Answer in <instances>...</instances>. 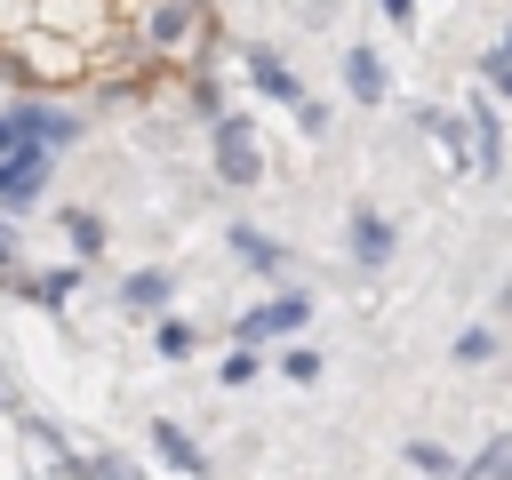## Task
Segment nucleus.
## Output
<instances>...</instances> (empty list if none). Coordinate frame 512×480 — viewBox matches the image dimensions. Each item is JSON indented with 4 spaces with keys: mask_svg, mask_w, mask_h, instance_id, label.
<instances>
[{
    "mask_svg": "<svg viewBox=\"0 0 512 480\" xmlns=\"http://www.w3.org/2000/svg\"><path fill=\"white\" fill-rule=\"evenodd\" d=\"M0 64L16 72V88H24L32 104H40V96H56V88H80V80L96 72V64H88L80 48H64L56 32H16V40L0 48Z\"/></svg>",
    "mask_w": 512,
    "mask_h": 480,
    "instance_id": "1",
    "label": "nucleus"
},
{
    "mask_svg": "<svg viewBox=\"0 0 512 480\" xmlns=\"http://www.w3.org/2000/svg\"><path fill=\"white\" fill-rule=\"evenodd\" d=\"M176 104L216 128V120H224V80H216V72H176Z\"/></svg>",
    "mask_w": 512,
    "mask_h": 480,
    "instance_id": "9",
    "label": "nucleus"
},
{
    "mask_svg": "<svg viewBox=\"0 0 512 480\" xmlns=\"http://www.w3.org/2000/svg\"><path fill=\"white\" fill-rule=\"evenodd\" d=\"M232 256L256 264V272H280V264H288V248H280L272 232H256V224H232Z\"/></svg>",
    "mask_w": 512,
    "mask_h": 480,
    "instance_id": "13",
    "label": "nucleus"
},
{
    "mask_svg": "<svg viewBox=\"0 0 512 480\" xmlns=\"http://www.w3.org/2000/svg\"><path fill=\"white\" fill-rule=\"evenodd\" d=\"M384 16L392 24H416V0H384Z\"/></svg>",
    "mask_w": 512,
    "mask_h": 480,
    "instance_id": "26",
    "label": "nucleus"
},
{
    "mask_svg": "<svg viewBox=\"0 0 512 480\" xmlns=\"http://www.w3.org/2000/svg\"><path fill=\"white\" fill-rule=\"evenodd\" d=\"M280 368H288V384H312V376H320V352H304V344H296Z\"/></svg>",
    "mask_w": 512,
    "mask_h": 480,
    "instance_id": "22",
    "label": "nucleus"
},
{
    "mask_svg": "<svg viewBox=\"0 0 512 480\" xmlns=\"http://www.w3.org/2000/svg\"><path fill=\"white\" fill-rule=\"evenodd\" d=\"M48 192V160L40 152H24V160H0V208L16 216V208H32Z\"/></svg>",
    "mask_w": 512,
    "mask_h": 480,
    "instance_id": "8",
    "label": "nucleus"
},
{
    "mask_svg": "<svg viewBox=\"0 0 512 480\" xmlns=\"http://www.w3.org/2000/svg\"><path fill=\"white\" fill-rule=\"evenodd\" d=\"M32 304H72L80 296V264H56V272H40V280H16Z\"/></svg>",
    "mask_w": 512,
    "mask_h": 480,
    "instance_id": "14",
    "label": "nucleus"
},
{
    "mask_svg": "<svg viewBox=\"0 0 512 480\" xmlns=\"http://www.w3.org/2000/svg\"><path fill=\"white\" fill-rule=\"evenodd\" d=\"M168 296H176L168 272H128V280H120V304H128V312H160V320H168Z\"/></svg>",
    "mask_w": 512,
    "mask_h": 480,
    "instance_id": "12",
    "label": "nucleus"
},
{
    "mask_svg": "<svg viewBox=\"0 0 512 480\" xmlns=\"http://www.w3.org/2000/svg\"><path fill=\"white\" fill-rule=\"evenodd\" d=\"M16 272H24V256H16V232L0 224V280H16Z\"/></svg>",
    "mask_w": 512,
    "mask_h": 480,
    "instance_id": "25",
    "label": "nucleus"
},
{
    "mask_svg": "<svg viewBox=\"0 0 512 480\" xmlns=\"http://www.w3.org/2000/svg\"><path fill=\"white\" fill-rule=\"evenodd\" d=\"M304 320H312V296L280 288V296H264V304H248V312L232 320V352H256L264 336H288V328H304Z\"/></svg>",
    "mask_w": 512,
    "mask_h": 480,
    "instance_id": "3",
    "label": "nucleus"
},
{
    "mask_svg": "<svg viewBox=\"0 0 512 480\" xmlns=\"http://www.w3.org/2000/svg\"><path fill=\"white\" fill-rule=\"evenodd\" d=\"M256 144H264V136H256L248 120H232V112L216 120V176H224L232 192H248V184L264 176V152H256Z\"/></svg>",
    "mask_w": 512,
    "mask_h": 480,
    "instance_id": "4",
    "label": "nucleus"
},
{
    "mask_svg": "<svg viewBox=\"0 0 512 480\" xmlns=\"http://www.w3.org/2000/svg\"><path fill=\"white\" fill-rule=\"evenodd\" d=\"M496 56H512V32H504V40H496Z\"/></svg>",
    "mask_w": 512,
    "mask_h": 480,
    "instance_id": "27",
    "label": "nucleus"
},
{
    "mask_svg": "<svg viewBox=\"0 0 512 480\" xmlns=\"http://www.w3.org/2000/svg\"><path fill=\"white\" fill-rule=\"evenodd\" d=\"M88 480H144V472L120 464V456H88Z\"/></svg>",
    "mask_w": 512,
    "mask_h": 480,
    "instance_id": "23",
    "label": "nucleus"
},
{
    "mask_svg": "<svg viewBox=\"0 0 512 480\" xmlns=\"http://www.w3.org/2000/svg\"><path fill=\"white\" fill-rule=\"evenodd\" d=\"M152 344H160V360H192V344H200V336H192V320H160V328H152Z\"/></svg>",
    "mask_w": 512,
    "mask_h": 480,
    "instance_id": "17",
    "label": "nucleus"
},
{
    "mask_svg": "<svg viewBox=\"0 0 512 480\" xmlns=\"http://www.w3.org/2000/svg\"><path fill=\"white\" fill-rule=\"evenodd\" d=\"M344 88L360 104H384V56L376 48H344Z\"/></svg>",
    "mask_w": 512,
    "mask_h": 480,
    "instance_id": "11",
    "label": "nucleus"
},
{
    "mask_svg": "<svg viewBox=\"0 0 512 480\" xmlns=\"http://www.w3.org/2000/svg\"><path fill=\"white\" fill-rule=\"evenodd\" d=\"M16 32H32V0H0V48H8Z\"/></svg>",
    "mask_w": 512,
    "mask_h": 480,
    "instance_id": "20",
    "label": "nucleus"
},
{
    "mask_svg": "<svg viewBox=\"0 0 512 480\" xmlns=\"http://www.w3.org/2000/svg\"><path fill=\"white\" fill-rule=\"evenodd\" d=\"M56 216H64L72 256H96V248H104V216H96V208H56Z\"/></svg>",
    "mask_w": 512,
    "mask_h": 480,
    "instance_id": "15",
    "label": "nucleus"
},
{
    "mask_svg": "<svg viewBox=\"0 0 512 480\" xmlns=\"http://www.w3.org/2000/svg\"><path fill=\"white\" fill-rule=\"evenodd\" d=\"M296 128H304V136H328V104L304 96V104H296Z\"/></svg>",
    "mask_w": 512,
    "mask_h": 480,
    "instance_id": "24",
    "label": "nucleus"
},
{
    "mask_svg": "<svg viewBox=\"0 0 512 480\" xmlns=\"http://www.w3.org/2000/svg\"><path fill=\"white\" fill-rule=\"evenodd\" d=\"M456 120H464V152H472V168H480V176H496V168H504V120H496V104H488V96H472Z\"/></svg>",
    "mask_w": 512,
    "mask_h": 480,
    "instance_id": "5",
    "label": "nucleus"
},
{
    "mask_svg": "<svg viewBox=\"0 0 512 480\" xmlns=\"http://www.w3.org/2000/svg\"><path fill=\"white\" fill-rule=\"evenodd\" d=\"M480 88H488V104H496V96L512 104V56H496V48H488V56H480Z\"/></svg>",
    "mask_w": 512,
    "mask_h": 480,
    "instance_id": "18",
    "label": "nucleus"
},
{
    "mask_svg": "<svg viewBox=\"0 0 512 480\" xmlns=\"http://www.w3.org/2000/svg\"><path fill=\"white\" fill-rule=\"evenodd\" d=\"M344 256H352L360 272H384V264H392V224H384L376 208H352V224H344Z\"/></svg>",
    "mask_w": 512,
    "mask_h": 480,
    "instance_id": "6",
    "label": "nucleus"
},
{
    "mask_svg": "<svg viewBox=\"0 0 512 480\" xmlns=\"http://www.w3.org/2000/svg\"><path fill=\"white\" fill-rule=\"evenodd\" d=\"M152 448H160V464H176V472H192V480L208 472V456H200V440H192L184 424H168V416L152 424Z\"/></svg>",
    "mask_w": 512,
    "mask_h": 480,
    "instance_id": "10",
    "label": "nucleus"
},
{
    "mask_svg": "<svg viewBox=\"0 0 512 480\" xmlns=\"http://www.w3.org/2000/svg\"><path fill=\"white\" fill-rule=\"evenodd\" d=\"M248 80H256V96H272V104H304V80H296V72H288V56H280V48H264V40L248 48Z\"/></svg>",
    "mask_w": 512,
    "mask_h": 480,
    "instance_id": "7",
    "label": "nucleus"
},
{
    "mask_svg": "<svg viewBox=\"0 0 512 480\" xmlns=\"http://www.w3.org/2000/svg\"><path fill=\"white\" fill-rule=\"evenodd\" d=\"M0 120H8V128H16V144H24V152H40V160H56L64 144H80V120H72L64 104H32V96H16Z\"/></svg>",
    "mask_w": 512,
    "mask_h": 480,
    "instance_id": "2",
    "label": "nucleus"
},
{
    "mask_svg": "<svg viewBox=\"0 0 512 480\" xmlns=\"http://www.w3.org/2000/svg\"><path fill=\"white\" fill-rule=\"evenodd\" d=\"M0 400H8V384H0Z\"/></svg>",
    "mask_w": 512,
    "mask_h": 480,
    "instance_id": "28",
    "label": "nucleus"
},
{
    "mask_svg": "<svg viewBox=\"0 0 512 480\" xmlns=\"http://www.w3.org/2000/svg\"><path fill=\"white\" fill-rule=\"evenodd\" d=\"M456 360H464V368L496 360V328H464V336H456Z\"/></svg>",
    "mask_w": 512,
    "mask_h": 480,
    "instance_id": "19",
    "label": "nucleus"
},
{
    "mask_svg": "<svg viewBox=\"0 0 512 480\" xmlns=\"http://www.w3.org/2000/svg\"><path fill=\"white\" fill-rule=\"evenodd\" d=\"M216 376H224V392H240V384H256V352H232V360H224Z\"/></svg>",
    "mask_w": 512,
    "mask_h": 480,
    "instance_id": "21",
    "label": "nucleus"
},
{
    "mask_svg": "<svg viewBox=\"0 0 512 480\" xmlns=\"http://www.w3.org/2000/svg\"><path fill=\"white\" fill-rule=\"evenodd\" d=\"M408 464H416L424 480H456V456H448L440 440H408Z\"/></svg>",
    "mask_w": 512,
    "mask_h": 480,
    "instance_id": "16",
    "label": "nucleus"
}]
</instances>
